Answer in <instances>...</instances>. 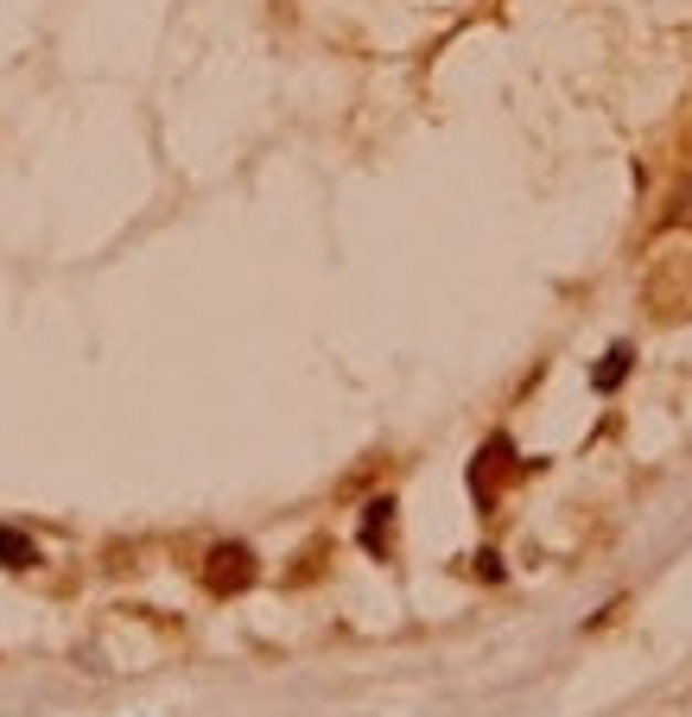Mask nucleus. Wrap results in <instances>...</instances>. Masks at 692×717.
<instances>
[{
    "label": "nucleus",
    "instance_id": "obj_1",
    "mask_svg": "<svg viewBox=\"0 0 692 717\" xmlns=\"http://www.w3.org/2000/svg\"><path fill=\"white\" fill-rule=\"evenodd\" d=\"M255 578H260V565H255V553H248L242 539H223V546H210L204 585L216 590V597H235V590H248Z\"/></svg>",
    "mask_w": 692,
    "mask_h": 717
},
{
    "label": "nucleus",
    "instance_id": "obj_2",
    "mask_svg": "<svg viewBox=\"0 0 692 717\" xmlns=\"http://www.w3.org/2000/svg\"><path fill=\"white\" fill-rule=\"evenodd\" d=\"M356 539H362V553H369V559H387V553H394V495H375V502L362 509Z\"/></svg>",
    "mask_w": 692,
    "mask_h": 717
},
{
    "label": "nucleus",
    "instance_id": "obj_3",
    "mask_svg": "<svg viewBox=\"0 0 692 717\" xmlns=\"http://www.w3.org/2000/svg\"><path fill=\"white\" fill-rule=\"evenodd\" d=\"M509 458H514V445H509L502 432H496L483 451H477V463H470V489H477V502H489V495H496V477L509 470Z\"/></svg>",
    "mask_w": 692,
    "mask_h": 717
},
{
    "label": "nucleus",
    "instance_id": "obj_4",
    "mask_svg": "<svg viewBox=\"0 0 692 717\" xmlns=\"http://www.w3.org/2000/svg\"><path fill=\"white\" fill-rule=\"evenodd\" d=\"M629 368H636V350H629V343H610L604 362H597V375H590V387H597V394H616V387L629 382Z\"/></svg>",
    "mask_w": 692,
    "mask_h": 717
},
{
    "label": "nucleus",
    "instance_id": "obj_5",
    "mask_svg": "<svg viewBox=\"0 0 692 717\" xmlns=\"http://www.w3.org/2000/svg\"><path fill=\"white\" fill-rule=\"evenodd\" d=\"M0 565H7V571H32V565H39V546H32L20 527H0Z\"/></svg>",
    "mask_w": 692,
    "mask_h": 717
}]
</instances>
